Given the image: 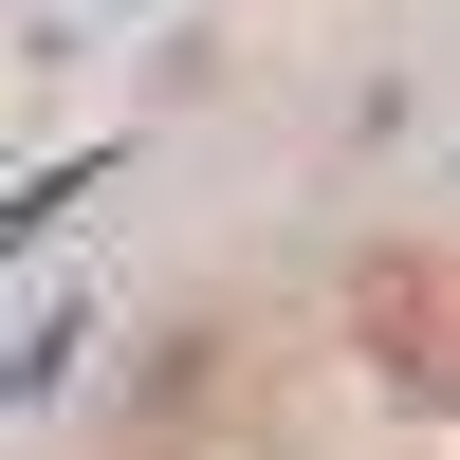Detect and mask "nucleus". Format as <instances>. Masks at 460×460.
Here are the masks:
<instances>
[{
	"label": "nucleus",
	"mask_w": 460,
	"mask_h": 460,
	"mask_svg": "<svg viewBox=\"0 0 460 460\" xmlns=\"http://www.w3.org/2000/svg\"><path fill=\"white\" fill-rule=\"evenodd\" d=\"M74 203H93V166H37V184H19V203H0V258H19V240H56V221H74Z\"/></svg>",
	"instance_id": "1"
}]
</instances>
